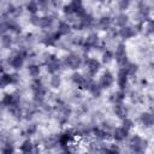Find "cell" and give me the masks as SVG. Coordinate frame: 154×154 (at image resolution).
Wrapping results in <instances>:
<instances>
[{
    "label": "cell",
    "instance_id": "obj_3",
    "mask_svg": "<svg viewBox=\"0 0 154 154\" xmlns=\"http://www.w3.org/2000/svg\"><path fill=\"white\" fill-rule=\"evenodd\" d=\"M46 67H47V71L49 73H55L59 69H60V61L58 60V58H55L54 55H48L46 58Z\"/></svg>",
    "mask_w": 154,
    "mask_h": 154
},
{
    "label": "cell",
    "instance_id": "obj_29",
    "mask_svg": "<svg viewBox=\"0 0 154 154\" xmlns=\"http://www.w3.org/2000/svg\"><path fill=\"white\" fill-rule=\"evenodd\" d=\"M36 130H37L36 124H30V125H28V128H26V134H28V135H34V134L36 132Z\"/></svg>",
    "mask_w": 154,
    "mask_h": 154
},
{
    "label": "cell",
    "instance_id": "obj_21",
    "mask_svg": "<svg viewBox=\"0 0 154 154\" xmlns=\"http://www.w3.org/2000/svg\"><path fill=\"white\" fill-rule=\"evenodd\" d=\"M26 10H28L30 13L35 14V13L37 12V10H38V5H37L36 0H30V1L26 4Z\"/></svg>",
    "mask_w": 154,
    "mask_h": 154
},
{
    "label": "cell",
    "instance_id": "obj_16",
    "mask_svg": "<svg viewBox=\"0 0 154 154\" xmlns=\"http://www.w3.org/2000/svg\"><path fill=\"white\" fill-rule=\"evenodd\" d=\"M124 97H125V94H124L123 90H120V91H116V93H113V94L111 95L109 100H111L113 103H119V102H123Z\"/></svg>",
    "mask_w": 154,
    "mask_h": 154
},
{
    "label": "cell",
    "instance_id": "obj_20",
    "mask_svg": "<svg viewBox=\"0 0 154 154\" xmlns=\"http://www.w3.org/2000/svg\"><path fill=\"white\" fill-rule=\"evenodd\" d=\"M20 150H22V152H25V153L34 152V150H35V149H34V144L31 143V141L26 140V141H24L23 144L20 146Z\"/></svg>",
    "mask_w": 154,
    "mask_h": 154
},
{
    "label": "cell",
    "instance_id": "obj_26",
    "mask_svg": "<svg viewBox=\"0 0 154 154\" xmlns=\"http://www.w3.org/2000/svg\"><path fill=\"white\" fill-rule=\"evenodd\" d=\"M112 58H113V55H112V53L109 52V51H106V52H103V54H102V61L103 63H109L111 60H112Z\"/></svg>",
    "mask_w": 154,
    "mask_h": 154
},
{
    "label": "cell",
    "instance_id": "obj_7",
    "mask_svg": "<svg viewBox=\"0 0 154 154\" xmlns=\"http://www.w3.org/2000/svg\"><path fill=\"white\" fill-rule=\"evenodd\" d=\"M119 36L122 37V38H130V37H132V36H135V34H136V31L131 28V26H122V29L119 30Z\"/></svg>",
    "mask_w": 154,
    "mask_h": 154
},
{
    "label": "cell",
    "instance_id": "obj_34",
    "mask_svg": "<svg viewBox=\"0 0 154 154\" xmlns=\"http://www.w3.org/2000/svg\"><path fill=\"white\" fill-rule=\"evenodd\" d=\"M99 1H103V0H99Z\"/></svg>",
    "mask_w": 154,
    "mask_h": 154
},
{
    "label": "cell",
    "instance_id": "obj_19",
    "mask_svg": "<svg viewBox=\"0 0 154 154\" xmlns=\"http://www.w3.org/2000/svg\"><path fill=\"white\" fill-rule=\"evenodd\" d=\"M123 69H124V71L126 72L128 76H135V73L137 72V69H138V67H137L136 64H130V63H128Z\"/></svg>",
    "mask_w": 154,
    "mask_h": 154
},
{
    "label": "cell",
    "instance_id": "obj_18",
    "mask_svg": "<svg viewBox=\"0 0 154 154\" xmlns=\"http://www.w3.org/2000/svg\"><path fill=\"white\" fill-rule=\"evenodd\" d=\"M126 57V51H125V46L123 43H119L116 48V59L119 60L122 58Z\"/></svg>",
    "mask_w": 154,
    "mask_h": 154
},
{
    "label": "cell",
    "instance_id": "obj_12",
    "mask_svg": "<svg viewBox=\"0 0 154 154\" xmlns=\"http://www.w3.org/2000/svg\"><path fill=\"white\" fill-rule=\"evenodd\" d=\"M70 31H71V26H70V24L67 23V22H60L59 23V25H58V34L61 36V35H67V34H70Z\"/></svg>",
    "mask_w": 154,
    "mask_h": 154
},
{
    "label": "cell",
    "instance_id": "obj_25",
    "mask_svg": "<svg viewBox=\"0 0 154 154\" xmlns=\"http://www.w3.org/2000/svg\"><path fill=\"white\" fill-rule=\"evenodd\" d=\"M60 83H61L60 76H59V75H53V77L51 78V85H52L53 88H58V87L60 85Z\"/></svg>",
    "mask_w": 154,
    "mask_h": 154
},
{
    "label": "cell",
    "instance_id": "obj_11",
    "mask_svg": "<svg viewBox=\"0 0 154 154\" xmlns=\"http://www.w3.org/2000/svg\"><path fill=\"white\" fill-rule=\"evenodd\" d=\"M140 120H141V123L144 125V126H152L153 125V122H154V119H153V114L152 113H142L141 114V117H140Z\"/></svg>",
    "mask_w": 154,
    "mask_h": 154
},
{
    "label": "cell",
    "instance_id": "obj_4",
    "mask_svg": "<svg viewBox=\"0 0 154 154\" xmlns=\"http://www.w3.org/2000/svg\"><path fill=\"white\" fill-rule=\"evenodd\" d=\"M84 64L87 66V70L90 75H95L99 70H100V63L96 60V59H93V58H87L84 60Z\"/></svg>",
    "mask_w": 154,
    "mask_h": 154
},
{
    "label": "cell",
    "instance_id": "obj_5",
    "mask_svg": "<svg viewBox=\"0 0 154 154\" xmlns=\"http://www.w3.org/2000/svg\"><path fill=\"white\" fill-rule=\"evenodd\" d=\"M113 82H114V78H113V75L111 73V72H108V71H106L102 76H101V78H100V83H99V85L101 87V88H109L112 84H113Z\"/></svg>",
    "mask_w": 154,
    "mask_h": 154
},
{
    "label": "cell",
    "instance_id": "obj_1",
    "mask_svg": "<svg viewBox=\"0 0 154 154\" xmlns=\"http://www.w3.org/2000/svg\"><path fill=\"white\" fill-rule=\"evenodd\" d=\"M82 58L79 57V55H77V54H75V53H71L70 55H67V57H65L64 58V65L66 66V67H69V69H73V70H76V69H78L81 65H82Z\"/></svg>",
    "mask_w": 154,
    "mask_h": 154
},
{
    "label": "cell",
    "instance_id": "obj_2",
    "mask_svg": "<svg viewBox=\"0 0 154 154\" xmlns=\"http://www.w3.org/2000/svg\"><path fill=\"white\" fill-rule=\"evenodd\" d=\"M130 148L134 153H142L146 148V141H143L140 136H132L130 141Z\"/></svg>",
    "mask_w": 154,
    "mask_h": 154
},
{
    "label": "cell",
    "instance_id": "obj_9",
    "mask_svg": "<svg viewBox=\"0 0 154 154\" xmlns=\"http://www.w3.org/2000/svg\"><path fill=\"white\" fill-rule=\"evenodd\" d=\"M113 109H114V113H116V114H117L119 118L124 119V118L126 117L128 109H126V107H125L124 105H122V102H119V103H114Z\"/></svg>",
    "mask_w": 154,
    "mask_h": 154
},
{
    "label": "cell",
    "instance_id": "obj_14",
    "mask_svg": "<svg viewBox=\"0 0 154 154\" xmlns=\"http://www.w3.org/2000/svg\"><path fill=\"white\" fill-rule=\"evenodd\" d=\"M101 89H102V88H101L99 84L94 83V82H91L90 85H89V88H88V90L90 91V94H91L94 97H99V96L101 95Z\"/></svg>",
    "mask_w": 154,
    "mask_h": 154
},
{
    "label": "cell",
    "instance_id": "obj_30",
    "mask_svg": "<svg viewBox=\"0 0 154 154\" xmlns=\"http://www.w3.org/2000/svg\"><path fill=\"white\" fill-rule=\"evenodd\" d=\"M36 2L38 5V7H41V8L45 10V8H47V6L51 2V0H36Z\"/></svg>",
    "mask_w": 154,
    "mask_h": 154
},
{
    "label": "cell",
    "instance_id": "obj_32",
    "mask_svg": "<svg viewBox=\"0 0 154 154\" xmlns=\"http://www.w3.org/2000/svg\"><path fill=\"white\" fill-rule=\"evenodd\" d=\"M147 29H148V30H147V31H148V34H152V32H153V22H152V20H149Z\"/></svg>",
    "mask_w": 154,
    "mask_h": 154
},
{
    "label": "cell",
    "instance_id": "obj_10",
    "mask_svg": "<svg viewBox=\"0 0 154 154\" xmlns=\"http://www.w3.org/2000/svg\"><path fill=\"white\" fill-rule=\"evenodd\" d=\"M54 22V17L53 16H45V17H40V23H38V26L42 28V29H46V28H49Z\"/></svg>",
    "mask_w": 154,
    "mask_h": 154
},
{
    "label": "cell",
    "instance_id": "obj_23",
    "mask_svg": "<svg viewBox=\"0 0 154 154\" xmlns=\"http://www.w3.org/2000/svg\"><path fill=\"white\" fill-rule=\"evenodd\" d=\"M28 71H29V75H30V76L36 77V76H38V73H40V67H38V65H36V64H30V65L28 66Z\"/></svg>",
    "mask_w": 154,
    "mask_h": 154
},
{
    "label": "cell",
    "instance_id": "obj_24",
    "mask_svg": "<svg viewBox=\"0 0 154 154\" xmlns=\"http://www.w3.org/2000/svg\"><path fill=\"white\" fill-rule=\"evenodd\" d=\"M1 43H2V46H4L5 48H10L11 45H12V37L8 36V35H2V37H1Z\"/></svg>",
    "mask_w": 154,
    "mask_h": 154
},
{
    "label": "cell",
    "instance_id": "obj_8",
    "mask_svg": "<svg viewBox=\"0 0 154 154\" xmlns=\"http://www.w3.org/2000/svg\"><path fill=\"white\" fill-rule=\"evenodd\" d=\"M128 75L126 72L124 71V69H122L119 72H118V77H117V82H118V85L122 88V89H125L126 87V83H128Z\"/></svg>",
    "mask_w": 154,
    "mask_h": 154
},
{
    "label": "cell",
    "instance_id": "obj_31",
    "mask_svg": "<svg viewBox=\"0 0 154 154\" xmlns=\"http://www.w3.org/2000/svg\"><path fill=\"white\" fill-rule=\"evenodd\" d=\"M30 23H31V24H34V25H36V26H38L40 17H38V16H36V14H32V16L30 17Z\"/></svg>",
    "mask_w": 154,
    "mask_h": 154
},
{
    "label": "cell",
    "instance_id": "obj_6",
    "mask_svg": "<svg viewBox=\"0 0 154 154\" xmlns=\"http://www.w3.org/2000/svg\"><path fill=\"white\" fill-rule=\"evenodd\" d=\"M128 134H129V131H128L126 129H124L123 126H120V128H117V129L114 130V132H113V138H114L116 141H123V140H125V138L128 137Z\"/></svg>",
    "mask_w": 154,
    "mask_h": 154
},
{
    "label": "cell",
    "instance_id": "obj_15",
    "mask_svg": "<svg viewBox=\"0 0 154 154\" xmlns=\"http://www.w3.org/2000/svg\"><path fill=\"white\" fill-rule=\"evenodd\" d=\"M111 24H112V19H111L109 17H102L101 19H99V23H97L99 28L102 29V30H107V29H109Z\"/></svg>",
    "mask_w": 154,
    "mask_h": 154
},
{
    "label": "cell",
    "instance_id": "obj_28",
    "mask_svg": "<svg viewBox=\"0 0 154 154\" xmlns=\"http://www.w3.org/2000/svg\"><path fill=\"white\" fill-rule=\"evenodd\" d=\"M132 126H134V123H132L130 119H128V118L125 117V118H124V120H123V128H124V129H126V130L129 131Z\"/></svg>",
    "mask_w": 154,
    "mask_h": 154
},
{
    "label": "cell",
    "instance_id": "obj_17",
    "mask_svg": "<svg viewBox=\"0 0 154 154\" xmlns=\"http://www.w3.org/2000/svg\"><path fill=\"white\" fill-rule=\"evenodd\" d=\"M71 79H72V82L75 83V84H77L79 88H83V84H84V82H85V77H83L81 73H73L72 76H71Z\"/></svg>",
    "mask_w": 154,
    "mask_h": 154
},
{
    "label": "cell",
    "instance_id": "obj_27",
    "mask_svg": "<svg viewBox=\"0 0 154 154\" xmlns=\"http://www.w3.org/2000/svg\"><path fill=\"white\" fill-rule=\"evenodd\" d=\"M118 6H119V10L124 11V10H126L130 6V0H119Z\"/></svg>",
    "mask_w": 154,
    "mask_h": 154
},
{
    "label": "cell",
    "instance_id": "obj_22",
    "mask_svg": "<svg viewBox=\"0 0 154 154\" xmlns=\"http://www.w3.org/2000/svg\"><path fill=\"white\" fill-rule=\"evenodd\" d=\"M128 19H129V17H128L126 14L122 13V14L117 16V18H116V24L119 25V26H125L126 23H128Z\"/></svg>",
    "mask_w": 154,
    "mask_h": 154
},
{
    "label": "cell",
    "instance_id": "obj_33",
    "mask_svg": "<svg viewBox=\"0 0 154 154\" xmlns=\"http://www.w3.org/2000/svg\"><path fill=\"white\" fill-rule=\"evenodd\" d=\"M52 1V4L55 6V7H59L60 5H61V1L60 0H51Z\"/></svg>",
    "mask_w": 154,
    "mask_h": 154
},
{
    "label": "cell",
    "instance_id": "obj_13",
    "mask_svg": "<svg viewBox=\"0 0 154 154\" xmlns=\"http://www.w3.org/2000/svg\"><path fill=\"white\" fill-rule=\"evenodd\" d=\"M93 132L95 135V137L97 140H107L109 137L108 131L103 130V129H99V128H93Z\"/></svg>",
    "mask_w": 154,
    "mask_h": 154
}]
</instances>
